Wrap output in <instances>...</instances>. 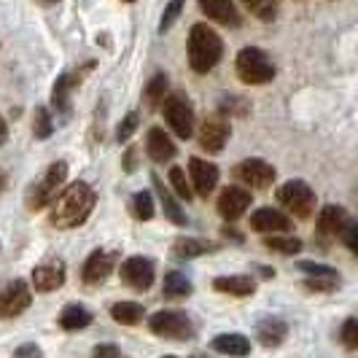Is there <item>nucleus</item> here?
I'll use <instances>...</instances> for the list:
<instances>
[{"label": "nucleus", "mask_w": 358, "mask_h": 358, "mask_svg": "<svg viewBox=\"0 0 358 358\" xmlns=\"http://www.w3.org/2000/svg\"><path fill=\"white\" fill-rule=\"evenodd\" d=\"M299 269L305 272L307 278H315V275H337L334 267H326V264H315V262H302Z\"/></svg>", "instance_id": "nucleus-39"}, {"label": "nucleus", "mask_w": 358, "mask_h": 358, "mask_svg": "<svg viewBox=\"0 0 358 358\" xmlns=\"http://www.w3.org/2000/svg\"><path fill=\"white\" fill-rule=\"evenodd\" d=\"M213 288L221 294H232V296H251L256 291V280L251 275H232V278H215Z\"/></svg>", "instance_id": "nucleus-22"}, {"label": "nucleus", "mask_w": 358, "mask_h": 358, "mask_svg": "<svg viewBox=\"0 0 358 358\" xmlns=\"http://www.w3.org/2000/svg\"><path fill=\"white\" fill-rule=\"evenodd\" d=\"M305 286L310 291H334L340 286V275H315V278H307Z\"/></svg>", "instance_id": "nucleus-35"}, {"label": "nucleus", "mask_w": 358, "mask_h": 358, "mask_svg": "<svg viewBox=\"0 0 358 358\" xmlns=\"http://www.w3.org/2000/svg\"><path fill=\"white\" fill-rule=\"evenodd\" d=\"M164 92H167V76H164V73H157V76L148 81V87H145V100H148V106H159L162 100H164Z\"/></svg>", "instance_id": "nucleus-32"}, {"label": "nucleus", "mask_w": 358, "mask_h": 358, "mask_svg": "<svg viewBox=\"0 0 358 358\" xmlns=\"http://www.w3.org/2000/svg\"><path fill=\"white\" fill-rule=\"evenodd\" d=\"M224 54V41L215 33L213 27H208L205 22H199L189 33V65L194 73H208L213 71L221 62Z\"/></svg>", "instance_id": "nucleus-2"}, {"label": "nucleus", "mask_w": 358, "mask_h": 358, "mask_svg": "<svg viewBox=\"0 0 358 358\" xmlns=\"http://www.w3.org/2000/svg\"><path fill=\"white\" fill-rule=\"evenodd\" d=\"M162 113H164V122L170 124V129L178 135L180 141L192 138V132H194V108H192L186 94L173 92L170 97H164Z\"/></svg>", "instance_id": "nucleus-6"}, {"label": "nucleus", "mask_w": 358, "mask_h": 358, "mask_svg": "<svg viewBox=\"0 0 358 358\" xmlns=\"http://www.w3.org/2000/svg\"><path fill=\"white\" fill-rule=\"evenodd\" d=\"M342 342L350 348V350H356L358 348V321L356 318H348L345 326H342Z\"/></svg>", "instance_id": "nucleus-38"}, {"label": "nucleus", "mask_w": 358, "mask_h": 358, "mask_svg": "<svg viewBox=\"0 0 358 358\" xmlns=\"http://www.w3.org/2000/svg\"><path fill=\"white\" fill-rule=\"evenodd\" d=\"M90 68V65H87ZM81 73L84 71H78V73H65V76H59L57 78V84H54V92H52V103L57 110H62V113H68L71 110V90L76 87V84H81Z\"/></svg>", "instance_id": "nucleus-21"}, {"label": "nucleus", "mask_w": 358, "mask_h": 358, "mask_svg": "<svg viewBox=\"0 0 358 358\" xmlns=\"http://www.w3.org/2000/svg\"><path fill=\"white\" fill-rule=\"evenodd\" d=\"M65 178H68V162H54L52 167L43 173V178L33 183V189L27 192V208L30 210L46 208L57 197V192L65 186Z\"/></svg>", "instance_id": "nucleus-5"}, {"label": "nucleus", "mask_w": 358, "mask_h": 358, "mask_svg": "<svg viewBox=\"0 0 358 358\" xmlns=\"http://www.w3.org/2000/svg\"><path fill=\"white\" fill-rule=\"evenodd\" d=\"M183 3H186V0H170V6L164 8V17H162V22H159L162 33H167V30H170V27L178 22L180 11H183Z\"/></svg>", "instance_id": "nucleus-36"}, {"label": "nucleus", "mask_w": 358, "mask_h": 358, "mask_svg": "<svg viewBox=\"0 0 358 358\" xmlns=\"http://www.w3.org/2000/svg\"><path fill=\"white\" fill-rule=\"evenodd\" d=\"M6 135H8V129H6V122H3V116H0V145L6 143Z\"/></svg>", "instance_id": "nucleus-43"}, {"label": "nucleus", "mask_w": 358, "mask_h": 358, "mask_svg": "<svg viewBox=\"0 0 358 358\" xmlns=\"http://www.w3.org/2000/svg\"><path fill=\"white\" fill-rule=\"evenodd\" d=\"M189 173H192V186H194V192L199 197H208L218 186V167L210 164V162L192 157L189 159Z\"/></svg>", "instance_id": "nucleus-15"}, {"label": "nucleus", "mask_w": 358, "mask_h": 358, "mask_svg": "<svg viewBox=\"0 0 358 358\" xmlns=\"http://www.w3.org/2000/svg\"><path fill=\"white\" fill-rule=\"evenodd\" d=\"M127 3H132V0H127Z\"/></svg>", "instance_id": "nucleus-45"}, {"label": "nucleus", "mask_w": 358, "mask_h": 358, "mask_svg": "<svg viewBox=\"0 0 358 358\" xmlns=\"http://www.w3.org/2000/svg\"><path fill=\"white\" fill-rule=\"evenodd\" d=\"M213 350L227 353V356H248L251 353V342L243 334H218L213 340Z\"/></svg>", "instance_id": "nucleus-23"}, {"label": "nucleus", "mask_w": 358, "mask_h": 358, "mask_svg": "<svg viewBox=\"0 0 358 358\" xmlns=\"http://www.w3.org/2000/svg\"><path fill=\"white\" fill-rule=\"evenodd\" d=\"M49 205H52V213H49L52 227H57V229H76L90 218L92 208H94V192H92L90 183L76 180L59 197H54Z\"/></svg>", "instance_id": "nucleus-1"}, {"label": "nucleus", "mask_w": 358, "mask_h": 358, "mask_svg": "<svg viewBox=\"0 0 358 358\" xmlns=\"http://www.w3.org/2000/svg\"><path fill=\"white\" fill-rule=\"evenodd\" d=\"M199 8L208 14V19H213L218 24H227V27L240 24V14L232 0H199Z\"/></svg>", "instance_id": "nucleus-18"}, {"label": "nucleus", "mask_w": 358, "mask_h": 358, "mask_svg": "<svg viewBox=\"0 0 358 358\" xmlns=\"http://www.w3.org/2000/svg\"><path fill=\"white\" fill-rule=\"evenodd\" d=\"M122 280L135 291H148L154 283V262L143 259V256H129L122 264Z\"/></svg>", "instance_id": "nucleus-11"}, {"label": "nucleus", "mask_w": 358, "mask_h": 358, "mask_svg": "<svg viewBox=\"0 0 358 358\" xmlns=\"http://www.w3.org/2000/svg\"><path fill=\"white\" fill-rule=\"evenodd\" d=\"M170 183H173V189H176V194L180 199H192V186H189V180H186V173L180 170V167H173L170 170Z\"/></svg>", "instance_id": "nucleus-33"}, {"label": "nucleus", "mask_w": 358, "mask_h": 358, "mask_svg": "<svg viewBox=\"0 0 358 358\" xmlns=\"http://www.w3.org/2000/svg\"><path fill=\"white\" fill-rule=\"evenodd\" d=\"M192 280L178 272V269H173V272H167L164 275V283H162V294L164 296H170V299H180V296H189L192 294Z\"/></svg>", "instance_id": "nucleus-25"}, {"label": "nucleus", "mask_w": 358, "mask_h": 358, "mask_svg": "<svg viewBox=\"0 0 358 358\" xmlns=\"http://www.w3.org/2000/svg\"><path fill=\"white\" fill-rule=\"evenodd\" d=\"M38 3H43V6H52V3H59V0H38Z\"/></svg>", "instance_id": "nucleus-44"}, {"label": "nucleus", "mask_w": 358, "mask_h": 358, "mask_svg": "<svg viewBox=\"0 0 358 358\" xmlns=\"http://www.w3.org/2000/svg\"><path fill=\"white\" fill-rule=\"evenodd\" d=\"M340 234H345V243H348V248L353 253H358V227L353 221H348V227L342 229Z\"/></svg>", "instance_id": "nucleus-40"}, {"label": "nucleus", "mask_w": 358, "mask_h": 358, "mask_svg": "<svg viewBox=\"0 0 358 358\" xmlns=\"http://www.w3.org/2000/svg\"><path fill=\"white\" fill-rule=\"evenodd\" d=\"M237 76H240V81L259 87V84H267L275 78V65H272V59L264 49L245 46L237 54Z\"/></svg>", "instance_id": "nucleus-3"}, {"label": "nucleus", "mask_w": 358, "mask_h": 358, "mask_svg": "<svg viewBox=\"0 0 358 358\" xmlns=\"http://www.w3.org/2000/svg\"><path fill=\"white\" fill-rule=\"evenodd\" d=\"M36 138H49L54 132V122H52V113L49 108H36Z\"/></svg>", "instance_id": "nucleus-34"}, {"label": "nucleus", "mask_w": 358, "mask_h": 358, "mask_svg": "<svg viewBox=\"0 0 358 358\" xmlns=\"http://www.w3.org/2000/svg\"><path fill=\"white\" fill-rule=\"evenodd\" d=\"M348 221H350V215H348L345 208H340V205H326V208H321V213H318V229L323 234H340L348 227Z\"/></svg>", "instance_id": "nucleus-19"}, {"label": "nucleus", "mask_w": 358, "mask_h": 358, "mask_svg": "<svg viewBox=\"0 0 358 358\" xmlns=\"http://www.w3.org/2000/svg\"><path fill=\"white\" fill-rule=\"evenodd\" d=\"M288 334V326L283 318H275V315H269L264 321L259 323V329H256V337L262 345H267V348H278L280 342L286 340Z\"/></svg>", "instance_id": "nucleus-20"}, {"label": "nucleus", "mask_w": 358, "mask_h": 358, "mask_svg": "<svg viewBox=\"0 0 358 358\" xmlns=\"http://www.w3.org/2000/svg\"><path fill=\"white\" fill-rule=\"evenodd\" d=\"M116 259H119V256H116V251L97 248V251L87 259V264H84V283H90V286L103 283L108 275L113 272V267H116Z\"/></svg>", "instance_id": "nucleus-13"}, {"label": "nucleus", "mask_w": 358, "mask_h": 358, "mask_svg": "<svg viewBox=\"0 0 358 358\" xmlns=\"http://www.w3.org/2000/svg\"><path fill=\"white\" fill-rule=\"evenodd\" d=\"M234 176L240 183H245V186H253V189H269L272 186V180H275V167L264 159H243L237 164V170H234Z\"/></svg>", "instance_id": "nucleus-10"}, {"label": "nucleus", "mask_w": 358, "mask_h": 358, "mask_svg": "<svg viewBox=\"0 0 358 358\" xmlns=\"http://www.w3.org/2000/svg\"><path fill=\"white\" fill-rule=\"evenodd\" d=\"M132 213L141 221H151L154 218V197H151V192H138L132 197Z\"/></svg>", "instance_id": "nucleus-31"}, {"label": "nucleus", "mask_w": 358, "mask_h": 358, "mask_svg": "<svg viewBox=\"0 0 358 358\" xmlns=\"http://www.w3.org/2000/svg\"><path fill=\"white\" fill-rule=\"evenodd\" d=\"M94 356H119V348H113V345H97L94 348Z\"/></svg>", "instance_id": "nucleus-41"}, {"label": "nucleus", "mask_w": 358, "mask_h": 358, "mask_svg": "<svg viewBox=\"0 0 358 358\" xmlns=\"http://www.w3.org/2000/svg\"><path fill=\"white\" fill-rule=\"evenodd\" d=\"M138 122H141V116H138L135 110H132V113H127L124 122H122L119 129H116V141H119V143H127V141L132 138V132L138 129Z\"/></svg>", "instance_id": "nucleus-37"}, {"label": "nucleus", "mask_w": 358, "mask_h": 358, "mask_svg": "<svg viewBox=\"0 0 358 358\" xmlns=\"http://www.w3.org/2000/svg\"><path fill=\"white\" fill-rule=\"evenodd\" d=\"M278 199L280 205L288 208L296 218H307L315 210V192L310 189L307 180H286L280 189H278Z\"/></svg>", "instance_id": "nucleus-7"}, {"label": "nucleus", "mask_w": 358, "mask_h": 358, "mask_svg": "<svg viewBox=\"0 0 358 358\" xmlns=\"http://www.w3.org/2000/svg\"><path fill=\"white\" fill-rule=\"evenodd\" d=\"M243 6L262 22H272L278 14V0H243Z\"/></svg>", "instance_id": "nucleus-30"}, {"label": "nucleus", "mask_w": 358, "mask_h": 358, "mask_svg": "<svg viewBox=\"0 0 358 358\" xmlns=\"http://www.w3.org/2000/svg\"><path fill=\"white\" fill-rule=\"evenodd\" d=\"M248 208H251V192L243 186H227L218 197V213L227 221H237L240 215H245Z\"/></svg>", "instance_id": "nucleus-12"}, {"label": "nucleus", "mask_w": 358, "mask_h": 358, "mask_svg": "<svg viewBox=\"0 0 358 358\" xmlns=\"http://www.w3.org/2000/svg\"><path fill=\"white\" fill-rule=\"evenodd\" d=\"M92 323V313L84 305H68L59 315V326L65 331H78V329H87Z\"/></svg>", "instance_id": "nucleus-24"}, {"label": "nucleus", "mask_w": 358, "mask_h": 358, "mask_svg": "<svg viewBox=\"0 0 358 358\" xmlns=\"http://www.w3.org/2000/svg\"><path fill=\"white\" fill-rule=\"evenodd\" d=\"M264 245H267L269 251L283 253V256H294V253L302 251V240H299V237H283L280 232H275L272 237H267Z\"/></svg>", "instance_id": "nucleus-29"}, {"label": "nucleus", "mask_w": 358, "mask_h": 358, "mask_svg": "<svg viewBox=\"0 0 358 358\" xmlns=\"http://www.w3.org/2000/svg\"><path fill=\"white\" fill-rule=\"evenodd\" d=\"M229 135H232V127H229V122H227L221 113L208 116V119L199 124V145H202L208 154L224 151V145H227V141H229Z\"/></svg>", "instance_id": "nucleus-9"}, {"label": "nucleus", "mask_w": 358, "mask_h": 358, "mask_svg": "<svg viewBox=\"0 0 358 358\" xmlns=\"http://www.w3.org/2000/svg\"><path fill=\"white\" fill-rule=\"evenodd\" d=\"M33 302V291L24 280H11L0 291V318H17Z\"/></svg>", "instance_id": "nucleus-8"}, {"label": "nucleus", "mask_w": 358, "mask_h": 358, "mask_svg": "<svg viewBox=\"0 0 358 358\" xmlns=\"http://www.w3.org/2000/svg\"><path fill=\"white\" fill-rule=\"evenodd\" d=\"M145 151H148V157L154 162H170L176 157V143L170 141V135L159 129V127H154V129H148V138H145Z\"/></svg>", "instance_id": "nucleus-17"}, {"label": "nucleus", "mask_w": 358, "mask_h": 358, "mask_svg": "<svg viewBox=\"0 0 358 358\" xmlns=\"http://www.w3.org/2000/svg\"><path fill=\"white\" fill-rule=\"evenodd\" d=\"M41 350H38L36 345H24V348H19L17 350V356H38Z\"/></svg>", "instance_id": "nucleus-42"}, {"label": "nucleus", "mask_w": 358, "mask_h": 358, "mask_svg": "<svg viewBox=\"0 0 358 358\" xmlns=\"http://www.w3.org/2000/svg\"><path fill=\"white\" fill-rule=\"evenodd\" d=\"M65 283V262L59 259H52V262H43L33 269V286L41 294H49V291H57V288Z\"/></svg>", "instance_id": "nucleus-14"}, {"label": "nucleus", "mask_w": 358, "mask_h": 358, "mask_svg": "<svg viewBox=\"0 0 358 358\" xmlns=\"http://www.w3.org/2000/svg\"><path fill=\"white\" fill-rule=\"evenodd\" d=\"M210 251H213V245L205 243V240H197V237H180V240H176V245H173V253L178 259H197V256Z\"/></svg>", "instance_id": "nucleus-27"}, {"label": "nucleus", "mask_w": 358, "mask_h": 358, "mask_svg": "<svg viewBox=\"0 0 358 358\" xmlns=\"http://www.w3.org/2000/svg\"><path fill=\"white\" fill-rule=\"evenodd\" d=\"M148 329L157 337H164V340L173 342H183L194 337V323L180 310H159V313H154L148 318Z\"/></svg>", "instance_id": "nucleus-4"}, {"label": "nucleus", "mask_w": 358, "mask_h": 358, "mask_svg": "<svg viewBox=\"0 0 358 358\" xmlns=\"http://www.w3.org/2000/svg\"><path fill=\"white\" fill-rule=\"evenodd\" d=\"M288 227V218L280 210H275V208H259L256 213L251 215V229L259 234H275V232H286Z\"/></svg>", "instance_id": "nucleus-16"}, {"label": "nucleus", "mask_w": 358, "mask_h": 358, "mask_svg": "<svg viewBox=\"0 0 358 358\" xmlns=\"http://www.w3.org/2000/svg\"><path fill=\"white\" fill-rule=\"evenodd\" d=\"M110 315H113V321L122 323V326H135V323L143 321L145 310L138 302H116V305L110 307Z\"/></svg>", "instance_id": "nucleus-26"}, {"label": "nucleus", "mask_w": 358, "mask_h": 358, "mask_svg": "<svg viewBox=\"0 0 358 358\" xmlns=\"http://www.w3.org/2000/svg\"><path fill=\"white\" fill-rule=\"evenodd\" d=\"M154 186H157V192H159V199H162V205H164V215L173 221V224H178V227H183L186 224V215H183V210L178 208V202L170 197V192L164 189V183H162L157 176H154Z\"/></svg>", "instance_id": "nucleus-28"}]
</instances>
